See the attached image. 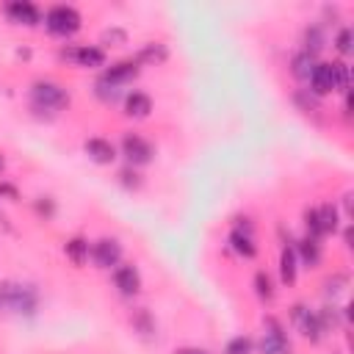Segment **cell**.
Segmentation results:
<instances>
[{
    "instance_id": "6da1fadb",
    "label": "cell",
    "mask_w": 354,
    "mask_h": 354,
    "mask_svg": "<svg viewBox=\"0 0 354 354\" xmlns=\"http://www.w3.org/2000/svg\"><path fill=\"white\" fill-rule=\"evenodd\" d=\"M39 304V293L33 285L25 282H0V310L17 315H33Z\"/></svg>"
},
{
    "instance_id": "7a4b0ae2",
    "label": "cell",
    "mask_w": 354,
    "mask_h": 354,
    "mask_svg": "<svg viewBox=\"0 0 354 354\" xmlns=\"http://www.w3.org/2000/svg\"><path fill=\"white\" fill-rule=\"evenodd\" d=\"M30 97H33V105L41 111H64L69 105V91L53 80H36L33 88H30Z\"/></svg>"
},
{
    "instance_id": "3957f363",
    "label": "cell",
    "mask_w": 354,
    "mask_h": 354,
    "mask_svg": "<svg viewBox=\"0 0 354 354\" xmlns=\"http://www.w3.org/2000/svg\"><path fill=\"white\" fill-rule=\"evenodd\" d=\"M44 25L55 36H72L75 30H80V14L72 6H53L44 17Z\"/></svg>"
},
{
    "instance_id": "277c9868",
    "label": "cell",
    "mask_w": 354,
    "mask_h": 354,
    "mask_svg": "<svg viewBox=\"0 0 354 354\" xmlns=\"http://www.w3.org/2000/svg\"><path fill=\"white\" fill-rule=\"evenodd\" d=\"M122 155H124L133 166H144V163H149V160H152L155 149H152V144H149V141H144L141 136L127 133V136L122 138Z\"/></svg>"
},
{
    "instance_id": "5b68a950",
    "label": "cell",
    "mask_w": 354,
    "mask_h": 354,
    "mask_svg": "<svg viewBox=\"0 0 354 354\" xmlns=\"http://www.w3.org/2000/svg\"><path fill=\"white\" fill-rule=\"evenodd\" d=\"M290 318H293L296 329H299L307 340H313V343H318V340H321L324 329H321V324H318V315H315V313H310V307H304V304H293Z\"/></svg>"
},
{
    "instance_id": "8992f818",
    "label": "cell",
    "mask_w": 354,
    "mask_h": 354,
    "mask_svg": "<svg viewBox=\"0 0 354 354\" xmlns=\"http://www.w3.org/2000/svg\"><path fill=\"white\" fill-rule=\"evenodd\" d=\"M260 351L263 354H290V343L282 332V326L274 318H266V332L260 340Z\"/></svg>"
},
{
    "instance_id": "52a82bcc",
    "label": "cell",
    "mask_w": 354,
    "mask_h": 354,
    "mask_svg": "<svg viewBox=\"0 0 354 354\" xmlns=\"http://www.w3.org/2000/svg\"><path fill=\"white\" fill-rule=\"evenodd\" d=\"M91 257H94V263H97L100 268H113V266H119L122 246H119V241H113V238H102V241H97V243L91 246Z\"/></svg>"
},
{
    "instance_id": "ba28073f",
    "label": "cell",
    "mask_w": 354,
    "mask_h": 354,
    "mask_svg": "<svg viewBox=\"0 0 354 354\" xmlns=\"http://www.w3.org/2000/svg\"><path fill=\"white\" fill-rule=\"evenodd\" d=\"M138 64L136 61H119V64H111L105 72H102V77L100 80H105V83H111V86H124V83H133L136 77H138Z\"/></svg>"
},
{
    "instance_id": "9c48e42d",
    "label": "cell",
    "mask_w": 354,
    "mask_h": 354,
    "mask_svg": "<svg viewBox=\"0 0 354 354\" xmlns=\"http://www.w3.org/2000/svg\"><path fill=\"white\" fill-rule=\"evenodd\" d=\"M61 58L75 61L77 66H88V69L105 66V53H102L100 47H72V50H64Z\"/></svg>"
},
{
    "instance_id": "30bf717a",
    "label": "cell",
    "mask_w": 354,
    "mask_h": 354,
    "mask_svg": "<svg viewBox=\"0 0 354 354\" xmlns=\"http://www.w3.org/2000/svg\"><path fill=\"white\" fill-rule=\"evenodd\" d=\"M310 91L315 94V97H324V94H329V91H337L335 88V72H332V64H315V69H313V75H310Z\"/></svg>"
},
{
    "instance_id": "8fae6325",
    "label": "cell",
    "mask_w": 354,
    "mask_h": 354,
    "mask_svg": "<svg viewBox=\"0 0 354 354\" xmlns=\"http://www.w3.org/2000/svg\"><path fill=\"white\" fill-rule=\"evenodd\" d=\"M6 14H8V19L11 22H17V25H39V8L33 6V3H28V0H14V3H8L6 6Z\"/></svg>"
},
{
    "instance_id": "7c38bea8",
    "label": "cell",
    "mask_w": 354,
    "mask_h": 354,
    "mask_svg": "<svg viewBox=\"0 0 354 354\" xmlns=\"http://www.w3.org/2000/svg\"><path fill=\"white\" fill-rule=\"evenodd\" d=\"M113 282H116L119 293H124V296H133L141 288V277H138L136 266H116L113 268Z\"/></svg>"
},
{
    "instance_id": "4fadbf2b",
    "label": "cell",
    "mask_w": 354,
    "mask_h": 354,
    "mask_svg": "<svg viewBox=\"0 0 354 354\" xmlns=\"http://www.w3.org/2000/svg\"><path fill=\"white\" fill-rule=\"evenodd\" d=\"M83 149H86V155H88L94 163H113V160H116V149H113V144L105 141V138H88V141L83 144Z\"/></svg>"
},
{
    "instance_id": "5bb4252c",
    "label": "cell",
    "mask_w": 354,
    "mask_h": 354,
    "mask_svg": "<svg viewBox=\"0 0 354 354\" xmlns=\"http://www.w3.org/2000/svg\"><path fill=\"white\" fill-rule=\"evenodd\" d=\"M293 252H296V260H301L307 268H315L321 263V243L313 238H301Z\"/></svg>"
},
{
    "instance_id": "9a60e30c",
    "label": "cell",
    "mask_w": 354,
    "mask_h": 354,
    "mask_svg": "<svg viewBox=\"0 0 354 354\" xmlns=\"http://www.w3.org/2000/svg\"><path fill=\"white\" fill-rule=\"evenodd\" d=\"M230 246H232V252H238L241 257H254L257 254V246H254V238H252V232L249 230H232L230 232Z\"/></svg>"
},
{
    "instance_id": "2e32d148",
    "label": "cell",
    "mask_w": 354,
    "mask_h": 354,
    "mask_svg": "<svg viewBox=\"0 0 354 354\" xmlns=\"http://www.w3.org/2000/svg\"><path fill=\"white\" fill-rule=\"evenodd\" d=\"M149 111H152V100H149L147 94H141V91L127 94V100H124V113H127V116L144 119V116H149Z\"/></svg>"
},
{
    "instance_id": "e0dca14e",
    "label": "cell",
    "mask_w": 354,
    "mask_h": 354,
    "mask_svg": "<svg viewBox=\"0 0 354 354\" xmlns=\"http://www.w3.org/2000/svg\"><path fill=\"white\" fill-rule=\"evenodd\" d=\"M299 260H296V252H293V246H282V254H279V277H282V282L285 285H293L296 282V266Z\"/></svg>"
},
{
    "instance_id": "ac0fdd59",
    "label": "cell",
    "mask_w": 354,
    "mask_h": 354,
    "mask_svg": "<svg viewBox=\"0 0 354 354\" xmlns=\"http://www.w3.org/2000/svg\"><path fill=\"white\" fill-rule=\"evenodd\" d=\"M318 210V221H321V230H324V235H329V232H337V227H340V216H337V207L335 205H321V207H315Z\"/></svg>"
},
{
    "instance_id": "d6986e66",
    "label": "cell",
    "mask_w": 354,
    "mask_h": 354,
    "mask_svg": "<svg viewBox=\"0 0 354 354\" xmlns=\"http://www.w3.org/2000/svg\"><path fill=\"white\" fill-rule=\"evenodd\" d=\"M64 252H66V257H69L75 266H83V263L88 260V243H86L83 238H69L66 246H64Z\"/></svg>"
},
{
    "instance_id": "ffe728a7",
    "label": "cell",
    "mask_w": 354,
    "mask_h": 354,
    "mask_svg": "<svg viewBox=\"0 0 354 354\" xmlns=\"http://www.w3.org/2000/svg\"><path fill=\"white\" fill-rule=\"evenodd\" d=\"M166 55H169V53H166L163 44H147V47L136 55V64H152V66H155V64H163Z\"/></svg>"
},
{
    "instance_id": "44dd1931",
    "label": "cell",
    "mask_w": 354,
    "mask_h": 354,
    "mask_svg": "<svg viewBox=\"0 0 354 354\" xmlns=\"http://www.w3.org/2000/svg\"><path fill=\"white\" fill-rule=\"evenodd\" d=\"M313 69H315V55H310V53H299V55L293 58V75H296L299 80H310Z\"/></svg>"
},
{
    "instance_id": "7402d4cb",
    "label": "cell",
    "mask_w": 354,
    "mask_h": 354,
    "mask_svg": "<svg viewBox=\"0 0 354 354\" xmlns=\"http://www.w3.org/2000/svg\"><path fill=\"white\" fill-rule=\"evenodd\" d=\"M332 72H335V88H337V91H348V83H351L348 64H346V61H335V64H332Z\"/></svg>"
},
{
    "instance_id": "603a6c76",
    "label": "cell",
    "mask_w": 354,
    "mask_h": 354,
    "mask_svg": "<svg viewBox=\"0 0 354 354\" xmlns=\"http://www.w3.org/2000/svg\"><path fill=\"white\" fill-rule=\"evenodd\" d=\"M304 227H307V238H313V241H321L324 238V230H321V221H318V210L315 207L304 210Z\"/></svg>"
},
{
    "instance_id": "cb8c5ba5",
    "label": "cell",
    "mask_w": 354,
    "mask_h": 354,
    "mask_svg": "<svg viewBox=\"0 0 354 354\" xmlns=\"http://www.w3.org/2000/svg\"><path fill=\"white\" fill-rule=\"evenodd\" d=\"M304 44H307V50H304V53H310V55H315V53L324 47V33H321V28H318V25L307 28V33H304Z\"/></svg>"
},
{
    "instance_id": "d4e9b609",
    "label": "cell",
    "mask_w": 354,
    "mask_h": 354,
    "mask_svg": "<svg viewBox=\"0 0 354 354\" xmlns=\"http://www.w3.org/2000/svg\"><path fill=\"white\" fill-rule=\"evenodd\" d=\"M254 290H257V296H260L263 301H271L274 288H271V277H268L266 271H257V274H254Z\"/></svg>"
},
{
    "instance_id": "484cf974",
    "label": "cell",
    "mask_w": 354,
    "mask_h": 354,
    "mask_svg": "<svg viewBox=\"0 0 354 354\" xmlns=\"http://www.w3.org/2000/svg\"><path fill=\"white\" fill-rule=\"evenodd\" d=\"M318 315V324H321V329L326 332V329H337L340 326V310H335V307H324L321 313H315Z\"/></svg>"
},
{
    "instance_id": "4316f807",
    "label": "cell",
    "mask_w": 354,
    "mask_h": 354,
    "mask_svg": "<svg viewBox=\"0 0 354 354\" xmlns=\"http://www.w3.org/2000/svg\"><path fill=\"white\" fill-rule=\"evenodd\" d=\"M130 321H133V326H136L141 335H152V332H155V321L149 318V313H147V310H136Z\"/></svg>"
},
{
    "instance_id": "83f0119b",
    "label": "cell",
    "mask_w": 354,
    "mask_h": 354,
    "mask_svg": "<svg viewBox=\"0 0 354 354\" xmlns=\"http://www.w3.org/2000/svg\"><path fill=\"white\" fill-rule=\"evenodd\" d=\"M224 354H252V340L246 335H238L224 346Z\"/></svg>"
},
{
    "instance_id": "f1b7e54d",
    "label": "cell",
    "mask_w": 354,
    "mask_h": 354,
    "mask_svg": "<svg viewBox=\"0 0 354 354\" xmlns=\"http://www.w3.org/2000/svg\"><path fill=\"white\" fill-rule=\"evenodd\" d=\"M100 41H102L105 47H119V44H124V41H127V33H124L122 28H108V30H102Z\"/></svg>"
},
{
    "instance_id": "f546056e",
    "label": "cell",
    "mask_w": 354,
    "mask_h": 354,
    "mask_svg": "<svg viewBox=\"0 0 354 354\" xmlns=\"http://www.w3.org/2000/svg\"><path fill=\"white\" fill-rule=\"evenodd\" d=\"M97 97H100L102 102H116V100L122 97V88H119V86H111V83H105V80H97Z\"/></svg>"
},
{
    "instance_id": "4dcf8cb0",
    "label": "cell",
    "mask_w": 354,
    "mask_h": 354,
    "mask_svg": "<svg viewBox=\"0 0 354 354\" xmlns=\"http://www.w3.org/2000/svg\"><path fill=\"white\" fill-rule=\"evenodd\" d=\"M346 285H348V277H346V274L326 277V282H324V293H326V296H337V293H343Z\"/></svg>"
},
{
    "instance_id": "1f68e13d",
    "label": "cell",
    "mask_w": 354,
    "mask_h": 354,
    "mask_svg": "<svg viewBox=\"0 0 354 354\" xmlns=\"http://www.w3.org/2000/svg\"><path fill=\"white\" fill-rule=\"evenodd\" d=\"M335 44H337V53H343V55H348V53H351V28H343V30L337 33V39H335Z\"/></svg>"
},
{
    "instance_id": "d6a6232c",
    "label": "cell",
    "mask_w": 354,
    "mask_h": 354,
    "mask_svg": "<svg viewBox=\"0 0 354 354\" xmlns=\"http://www.w3.org/2000/svg\"><path fill=\"white\" fill-rule=\"evenodd\" d=\"M119 177H122V183H124V185H130V188H138V185H141L138 174H136V171H130V169H122V171H119Z\"/></svg>"
},
{
    "instance_id": "836d02e7",
    "label": "cell",
    "mask_w": 354,
    "mask_h": 354,
    "mask_svg": "<svg viewBox=\"0 0 354 354\" xmlns=\"http://www.w3.org/2000/svg\"><path fill=\"white\" fill-rule=\"evenodd\" d=\"M0 196H6V199H19V194H17V188L14 185H8V183H0Z\"/></svg>"
},
{
    "instance_id": "e575fe53",
    "label": "cell",
    "mask_w": 354,
    "mask_h": 354,
    "mask_svg": "<svg viewBox=\"0 0 354 354\" xmlns=\"http://www.w3.org/2000/svg\"><path fill=\"white\" fill-rule=\"evenodd\" d=\"M36 210H39V213H44V216H53V205H50V202H39V205H36Z\"/></svg>"
},
{
    "instance_id": "d590c367",
    "label": "cell",
    "mask_w": 354,
    "mask_h": 354,
    "mask_svg": "<svg viewBox=\"0 0 354 354\" xmlns=\"http://www.w3.org/2000/svg\"><path fill=\"white\" fill-rule=\"evenodd\" d=\"M177 354H207L205 348H180Z\"/></svg>"
},
{
    "instance_id": "8d00e7d4",
    "label": "cell",
    "mask_w": 354,
    "mask_h": 354,
    "mask_svg": "<svg viewBox=\"0 0 354 354\" xmlns=\"http://www.w3.org/2000/svg\"><path fill=\"white\" fill-rule=\"evenodd\" d=\"M0 169H3V158H0Z\"/></svg>"
}]
</instances>
